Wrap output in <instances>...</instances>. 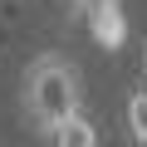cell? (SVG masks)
Wrapping results in <instances>:
<instances>
[{
    "mask_svg": "<svg viewBox=\"0 0 147 147\" xmlns=\"http://www.w3.org/2000/svg\"><path fill=\"white\" fill-rule=\"evenodd\" d=\"M127 132H132L137 147H147V88H137L127 98Z\"/></svg>",
    "mask_w": 147,
    "mask_h": 147,
    "instance_id": "obj_3",
    "label": "cell"
},
{
    "mask_svg": "<svg viewBox=\"0 0 147 147\" xmlns=\"http://www.w3.org/2000/svg\"><path fill=\"white\" fill-rule=\"evenodd\" d=\"M49 142H54V147H98V132H93V123H88L79 108H74V113L49 132Z\"/></svg>",
    "mask_w": 147,
    "mask_h": 147,
    "instance_id": "obj_2",
    "label": "cell"
},
{
    "mask_svg": "<svg viewBox=\"0 0 147 147\" xmlns=\"http://www.w3.org/2000/svg\"><path fill=\"white\" fill-rule=\"evenodd\" d=\"M74 108H79V88H74V69L59 59H39L30 69V118L49 137Z\"/></svg>",
    "mask_w": 147,
    "mask_h": 147,
    "instance_id": "obj_1",
    "label": "cell"
}]
</instances>
